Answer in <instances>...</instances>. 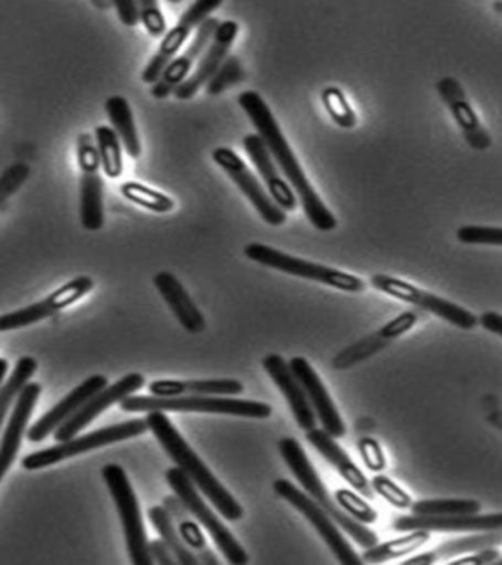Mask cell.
Segmentation results:
<instances>
[{"label":"cell","mask_w":502,"mask_h":565,"mask_svg":"<svg viewBox=\"0 0 502 565\" xmlns=\"http://www.w3.org/2000/svg\"><path fill=\"white\" fill-rule=\"evenodd\" d=\"M246 257L256 264L271 267L282 274L295 275L300 279H309V281L322 282L328 287H334L345 292H362L365 289V281L352 274H345L334 267L307 262L300 257H292L289 254H282L275 247L265 246V244H249L246 246Z\"/></svg>","instance_id":"5"},{"label":"cell","mask_w":502,"mask_h":565,"mask_svg":"<svg viewBox=\"0 0 502 565\" xmlns=\"http://www.w3.org/2000/svg\"><path fill=\"white\" fill-rule=\"evenodd\" d=\"M106 385H108V380L105 375H95V377L83 381L79 387L73 388L70 395L63 398L62 403H57L38 423L30 426V430H26L28 440H45L57 426H62L65 420H70L71 416L75 415L81 406L87 403L88 398L98 393L100 388H105Z\"/></svg>","instance_id":"21"},{"label":"cell","mask_w":502,"mask_h":565,"mask_svg":"<svg viewBox=\"0 0 502 565\" xmlns=\"http://www.w3.org/2000/svg\"><path fill=\"white\" fill-rule=\"evenodd\" d=\"M124 413H209V415L246 416L269 418L274 408L267 403L242 401V398L209 397V395H177V397H128L120 401Z\"/></svg>","instance_id":"4"},{"label":"cell","mask_w":502,"mask_h":565,"mask_svg":"<svg viewBox=\"0 0 502 565\" xmlns=\"http://www.w3.org/2000/svg\"><path fill=\"white\" fill-rule=\"evenodd\" d=\"M244 77H246V73L242 70V63H239L238 57H226L222 62L221 67H218V71L212 75V79L209 81L206 93L212 95V97L221 95L226 88L238 85L239 81H244Z\"/></svg>","instance_id":"36"},{"label":"cell","mask_w":502,"mask_h":565,"mask_svg":"<svg viewBox=\"0 0 502 565\" xmlns=\"http://www.w3.org/2000/svg\"><path fill=\"white\" fill-rule=\"evenodd\" d=\"M499 557H501L499 552L493 550V547H483V550L473 552V556L459 557V559L451 557L450 562L451 565H487L494 564Z\"/></svg>","instance_id":"45"},{"label":"cell","mask_w":502,"mask_h":565,"mask_svg":"<svg viewBox=\"0 0 502 565\" xmlns=\"http://www.w3.org/2000/svg\"><path fill=\"white\" fill-rule=\"evenodd\" d=\"M397 532H413V530H440V532H485V530H502V512L499 514H453V516H398L393 522Z\"/></svg>","instance_id":"19"},{"label":"cell","mask_w":502,"mask_h":565,"mask_svg":"<svg viewBox=\"0 0 502 565\" xmlns=\"http://www.w3.org/2000/svg\"><path fill=\"white\" fill-rule=\"evenodd\" d=\"M95 281L90 277H77L73 281L63 285L62 289L52 292L47 299L40 300L30 305L26 309L2 315L0 317V332H9V330H18V328H26L34 322H40L44 318L52 317L60 310L67 309L73 302H77L81 297H85L87 292L93 291Z\"/></svg>","instance_id":"15"},{"label":"cell","mask_w":502,"mask_h":565,"mask_svg":"<svg viewBox=\"0 0 502 565\" xmlns=\"http://www.w3.org/2000/svg\"><path fill=\"white\" fill-rule=\"evenodd\" d=\"M459 242L463 244H485V246H502V228L491 226H463L458 230Z\"/></svg>","instance_id":"41"},{"label":"cell","mask_w":502,"mask_h":565,"mask_svg":"<svg viewBox=\"0 0 502 565\" xmlns=\"http://www.w3.org/2000/svg\"><path fill=\"white\" fill-rule=\"evenodd\" d=\"M415 514L426 516H453V514H477L481 512V503L463 501V499H426L410 504Z\"/></svg>","instance_id":"34"},{"label":"cell","mask_w":502,"mask_h":565,"mask_svg":"<svg viewBox=\"0 0 502 565\" xmlns=\"http://www.w3.org/2000/svg\"><path fill=\"white\" fill-rule=\"evenodd\" d=\"M40 393H42L40 383H28L26 387L22 388L20 395H18L17 408L12 411L10 423L7 424V430H4L2 440H0V481H2V477L9 471L12 461L17 458L22 438L26 434L28 420L32 416Z\"/></svg>","instance_id":"23"},{"label":"cell","mask_w":502,"mask_h":565,"mask_svg":"<svg viewBox=\"0 0 502 565\" xmlns=\"http://www.w3.org/2000/svg\"><path fill=\"white\" fill-rule=\"evenodd\" d=\"M501 544L502 530H485L483 534H473V536H466V539L444 542L440 546L434 547L432 552H428V554L405 559V565H432L438 564V562H450L451 557L473 554L477 550L496 547Z\"/></svg>","instance_id":"27"},{"label":"cell","mask_w":502,"mask_h":565,"mask_svg":"<svg viewBox=\"0 0 502 565\" xmlns=\"http://www.w3.org/2000/svg\"><path fill=\"white\" fill-rule=\"evenodd\" d=\"M95 136H97V150L98 156H100V166L105 169L106 175L110 177V179L122 175V148H120V138H118V134L115 132V128L98 126Z\"/></svg>","instance_id":"33"},{"label":"cell","mask_w":502,"mask_h":565,"mask_svg":"<svg viewBox=\"0 0 502 565\" xmlns=\"http://www.w3.org/2000/svg\"><path fill=\"white\" fill-rule=\"evenodd\" d=\"M81 168V222L87 230H100L105 224V209H103V179L98 173L100 156L97 146L88 134L79 136Z\"/></svg>","instance_id":"11"},{"label":"cell","mask_w":502,"mask_h":565,"mask_svg":"<svg viewBox=\"0 0 502 565\" xmlns=\"http://www.w3.org/2000/svg\"><path fill=\"white\" fill-rule=\"evenodd\" d=\"M222 0H196L191 9L186 10L181 20L177 22L173 30H169L163 42L159 45L158 52L151 57L148 67L141 73L143 83H156L161 77V73L165 71L169 63L175 60L177 52L183 47L186 38L191 35L194 28L201 26L206 18L211 17L214 10L221 7Z\"/></svg>","instance_id":"12"},{"label":"cell","mask_w":502,"mask_h":565,"mask_svg":"<svg viewBox=\"0 0 502 565\" xmlns=\"http://www.w3.org/2000/svg\"><path fill=\"white\" fill-rule=\"evenodd\" d=\"M371 487H373V491H375V493H380L387 503L393 504V507H397V509H410V504H413L410 494L405 493V491H403L397 483H393L388 477H373Z\"/></svg>","instance_id":"40"},{"label":"cell","mask_w":502,"mask_h":565,"mask_svg":"<svg viewBox=\"0 0 502 565\" xmlns=\"http://www.w3.org/2000/svg\"><path fill=\"white\" fill-rule=\"evenodd\" d=\"M274 489L282 501H287L291 507H295L314 526V530L320 534V539L327 542L328 547L332 550V554L340 564H362V557L355 556L350 542L344 539V534L338 529L334 519L312 497H309L305 491H300L299 487L292 486L291 481H287V479H277Z\"/></svg>","instance_id":"9"},{"label":"cell","mask_w":502,"mask_h":565,"mask_svg":"<svg viewBox=\"0 0 502 565\" xmlns=\"http://www.w3.org/2000/svg\"><path fill=\"white\" fill-rule=\"evenodd\" d=\"M148 514H150L151 524L158 530L159 536L168 544L169 550L173 552V556L177 557V564L199 565V557L181 539L179 529H177L173 516L169 514L168 509L165 507H151Z\"/></svg>","instance_id":"31"},{"label":"cell","mask_w":502,"mask_h":565,"mask_svg":"<svg viewBox=\"0 0 502 565\" xmlns=\"http://www.w3.org/2000/svg\"><path fill=\"white\" fill-rule=\"evenodd\" d=\"M136 4H138L141 24L150 32L151 38H159L168 32V24L161 14L158 0H136Z\"/></svg>","instance_id":"39"},{"label":"cell","mask_w":502,"mask_h":565,"mask_svg":"<svg viewBox=\"0 0 502 565\" xmlns=\"http://www.w3.org/2000/svg\"><path fill=\"white\" fill-rule=\"evenodd\" d=\"M143 383H146L143 375L130 373V375H126L115 385H110V387L106 385L105 388H100L98 393L88 398L85 405L81 406L75 415L71 416L70 420H65L62 426H57L53 430L55 440L65 441L75 438L79 430L87 428L88 424L93 423L103 411H106L110 405H115V403H120L128 395L136 393L138 388L143 387Z\"/></svg>","instance_id":"14"},{"label":"cell","mask_w":502,"mask_h":565,"mask_svg":"<svg viewBox=\"0 0 502 565\" xmlns=\"http://www.w3.org/2000/svg\"><path fill=\"white\" fill-rule=\"evenodd\" d=\"M153 282H156L161 297L165 299L169 309L173 310V315H175L177 320L181 322V327L185 328L186 332L201 334V332L206 330V322H204L201 310L196 309L193 299L189 297V292L179 282L175 275L163 271V274H158L153 277Z\"/></svg>","instance_id":"26"},{"label":"cell","mask_w":502,"mask_h":565,"mask_svg":"<svg viewBox=\"0 0 502 565\" xmlns=\"http://www.w3.org/2000/svg\"><path fill=\"white\" fill-rule=\"evenodd\" d=\"M179 534H181V539H183L186 546L193 550L194 554L206 547V540H204L203 532L196 526V522L191 521V516L179 521Z\"/></svg>","instance_id":"43"},{"label":"cell","mask_w":502,"mask_h":565,"mask_svg":"<svg viewBox=\"0 0 502 565\" xmlns=\"http://www.w3.org/2000/svg\"><path fill=\"white\" fill-rule=\"evenodd\" d=\"M169 2H181V0H169Z\"/></svg>","instance_id":"52"},{"label":"cell","mask_w":502,"mask_h":565,"mask_svg":"<svg viewBox=\"0 0 502 565\" xmlns=\"http://www.w3.org/2000/svg\"><path fill=\"white\" fill-rule=\"evenodd\" d=\"M244 148L247 156L254 161L259 175L265 181V185L269 189V196L274 199V203L285 212H292L297 209V193L292 191L289 181L281 175V171L275 168L274 158L267 150L265 141L257 134H249L244 138Z\"/></svg>","instance_id":"22"},{"label":"cell","mask_w":502,"mask_h":565,"mask_svg":"<svg viewBox=\"0 0 502 565\" xmlns=\"http://www.w3.org/2000/svg\"><path fill=\"white\" fill-rule=\"evenodd\" d=\"M106 115L115 126V132L124 143L130 158H140L141 143L133 124L132 108L124 97H110L106 100Z\"/></svg>","instance_id":"29"},{"label":"cell","mask_w":502,"mask_h":565,"mask_svg":"<svg viewBox=\"0 0 502 565\" xmlns=\"http://www.w3.org/2000/svg\"><path fill=\"white\" fill-rule=\"evenodd\" d=\"M479 324L493 332V334L501 335L502 338V317L496 312H485L483 317L479 318Z\"/></svg>","instance_id":"48"},{"label":"cell","mask_w":502,"mask_h":565,"mask_svg":"<svg viewBox=\"0 0 502 565\" xmlns=\"http://www.w3.org/2000/svg\"><path fill=\"white\" fill-rule=\"evenodd\" d=\"M218 24H221V20L209 17L201 26L196 28V35H194L191 45L179 57L169 63L165 71L161 73V77L153 83V88H151L153 97L165 98L171 93H175V88L186 79V75L193 70L196 60L203 55L204 47H209V44H211L212 35L216 32Z\"/></svg>","instance_id":"18"},{"label":"cell","mask_w":502,"mask_h":565,"mask_svg":"<svg viewBox=\"0 0 502 565\" xmlns=\"http://www.w3.org/2000/svg\"><path fill=\"white\" fill-rule=\"evenodd\" d=\"M7 371H9V362H7V360H0V387H2L4 377H7Z\"/></svg>","instance_id":"50"},{"label":"cell","mask_w":502,"mask_h":565,"mask_svg":"<svg viewBox=\"0 0 502 565\" xmlns=\"http://www.w3.org/2000/svg\"><path fill=\"white\" fill-rule=\"evenodd\" d=\"M360 451H362L363 461H365V466L371 469V471H383L385 469V456H383V451H381L380 444L373 440V438H362L360 440Z\"/></svg>","instance_id":"42"},{"label":"cell","mask_w":502,"mask_h":565,"mask_svg":"<svg viewBox=\"0 0 502 565\" xmlns=\"http://www.w3.org/2000/svg\"><path fill=\"white\" fill-rule=\"evenodd\" d=\"M438 93H440L444 103L450 106L451 115L458 120L461 130L466 134L469 143L477 148V150H485L491 146L489 134L481 128L479 118H477L476 110L469 105L466 90L459 85L458 81L453 77H446L438 83Z\"/></svg>","instance_id":"25"},{"label":"cell","mask_w":502,"mask_h":565,"mask_svg":"<svg viewBox=\"0 0 502 565\" xmlns=\"http://www.w3.org/2000/svg\"><path fill=\"white\" fill-rule=\"evenodd\" d=\"M35 370H38V363H35L34 358H28V355L26 358H20L12 375L7 380V383H2V387H0V428L4 424V418L9 415L10 406L17 401L20 391L30 383V377L34 375Z\"/></svg>","instance_id":"32"},{"label":"cell","mask_w":502,"mask_h":565,"mask_svg":"<svg viewBox=\"0 0 502 565\" xmlns=\"http://www.w3.org/2000/svg\"><path fill=\"white\" fill-rule=\"evenodd\" d=\"M212 159L221 166L229 179L238 185L239 191L246 194L249 203L259 212V216L271 226H281L287 221V212L274 203V199L265 193L264 186L257 181L256 175L247 169L244 159L229 148H218L212 153Z\"/></svg>","instance_id":"13"},{"label":"cell","mask_w":502,"mask_h":565,"mask_svg":"<svg viewBox=\"0 0 502 565\" xmlns=\"http://www.w3.org/2000/svg\"><path fill=\"white\" fill-rule=\"evenodd\" d=\"M322 100H324L328 113H330L332 120H334L338 126H342V128H353V126H355L357 120H355V115H353L352 106L348 105L344 93H342L340 88H324Z\"/></svg>","instance_id":"37"},{"label":"cell","mask_w":502,"mask_h":565,"mask_svg":"<svg viewBox=\"0 0 502 565\" xmlns=\"http://www.w3.org/2000/svg\"><path fill=\"white\" fill-rule=\"evenodd\" d=\"M430 539H432L430 530H413V534L403 536V539L391 540V542H385V544L377 542L375 546L365 547L362 562L383 564V562H388V559H398V557L406 556L410 552H416L424 544H428Z\"/></svg>","instance_id":"30"},{"label":"cell","mask_w":502,"mask_h":565,"mask_svg":"<svg viewBox=\"0 0 502 565\" xmlns=\"http://www.w3.org/2000/svg\"><path fill=\"white\" fill-rule=\"evenodd\" d=\"M146 423L150 426L153 436L158 438L161 448L168 451L169 458L173 459L177 468L193 481L194 487L204 493V497L216 507V511L221 512L224 519L232 522L244 519L242 504L228 493L226 487H222L216 477L212 476L211 469L206 468L203 459L191 450V446L183 440V436L179 434L165 413L151 411L146 416Z\"/></svg>","instance_id":"2"},{"label":"cell","mask_w":502,"mask_h":565,"mask_svg":"<svg viewBox=\"0 0 502 565\" xmlns=\"http://www.w3.org/2000/svg\"><path fill=\"white\" fill-rule=\"evenodd\" d=\"M307 440H309L310 446H312L322 458L327 459L328 463L342 476V479H344L348 486H352L353 489H355L357 493L363 494L365 499L373 497L375 491H373V487L370 486L367 477L363 476L360 468L353 463V459L335 444V438H332L327 430L312 428V430L307 433Z\"/></svg>","instance_id":"24"},{"label":"cell","mask_w":502,"mask_h":565,"mask_svg":"<svg viewBox=\"0 0 502 565\" xmlns=\"http://www.w3.org/2000/svg\"><path fill=\"white\" fill-rule=\"evenodd\" d=\"M165 477H168V483L173 489V493L181 499V503L185 504L191 516L196 519L199 524H203L229 564L246 565L249 562L246 550L239 546L238 540L232 536V532L222 524L221 519L212 512L211 507L204 503L203 497L199 494V489L194 487L193 481L179 468L168 469Z\"/></svg>","instance_id":"7"},{"label":"cell","mask_w":502,"mask_h":565,"mask_svg":"<svg viewBox=\"0 0 502 565\" xmlns=\"http://www.w3.org/2000/svg\"><path fill=\"white\" fill-rule=\"evenodd\" d=\"M289 367L305 388L310 406L314 408V415L322 423V430H327L332 438H342L345 434L344 420L328 395L324 383L318 377L317 371L312 370V365L305 358H292Z\"/></svg>","instance_id":"17"},{"label":"cell","mask_w":502,"mask_h":565,"mask_svg":"<svg viewBox=\"0 0 502 565\" xmlns=\"http://www.w3.org/2000/svg\"><path fill=\"white\" fill-rule=\"evenodd\" d=\"M120 193H122L128 201L140 204V206L151 212H171L175 209V203L169 199L168 194L153 191L150 186L141 185V183H136V181L124 183V185L120 186Z\"/></svg>","instance_id":"35"},{"label":"cell","mask_w":502,"mask_h":565,"mask_svg":"<svg viewBox=\"0 0 502 565\" xmlns=\"http://www.w3.org/2000/svg\"><path fill=\"white\" fill-rule=\"evenodd\" d=\"M416 320H418L416 312L408 310V312H403L400 317L393 318L387 327L381 328L380 334L383 335L385 340H395V338L405 334L410 328L415 327Z\"/></svg>","instance_id":"44"},{"label":"cell","mask_w":502,"mask_h":565,"mask_svg":"<svg viewBox=\"0 0 502 565\" xmlns=\"http://www.w3.org/2000/svg\"><path fill=\"white\" fill-rule=\"evenodd\" d=\"M151 395L177 397V395H209V397H232L244 393V385L234 380L206 381H153Z\"/></svg>","instance_id":"28"},{"label":"cell","mask_w":502,"mask_h":565,"mask_svg":"<svg viewBox=\"0 0 502 565\" xmlns=\"http://www.w3.org/2000/svg\"><path fill=\"white\" fill-rule=\"evenodd\" d=\"M113 4H115L116 10H118V17H120L122 24H126V26H136L140 22L136 0H113Z\"/></svg>","instance_id":"46"},{"label":"cell","mask_w":502,"mask_h":565,"mask_svg":"<svg viewBox=\"0 0 502 565\" xmlns=\"http://www.w3.org/2000/svg\"><path fill=\"white\" fill-rule=\"evenodd\" d=\"M371 285L377 289V291L391 295L398 300H405L408 305H415L418 309L428 310L436 317H440L441 320L450 322L453 327L461 328V330H473L479 324V318L469 312L468 309L453 305L450 300L441 299L438 295L432 292L423 291L415 287L413 282L403 281L397 277H391V275H373Z\"/></svg>","instance_id":"10"},{"label":"cell","mask_w":502,"mask_h":565,"mask_svg":"<svg viewBox=\"0 0 502 565\" xmlns=\"http://www.w3.org/2000/svg\"><path fill=\"white\" fill-rule=\"evenodd\" d=\"M335 501L352 519L362 522V524H373V522L377 521V512L373 511L370 504L363 501L362 497L353 494L348 489H340L338 494H335Z\"/></svg>","instance_id":"38"},{"label":"cell","mask_w":502,"mask_h":565,"mask_svg":"<svg viewBox=\"0 0 502 565\" xmlns=\"http://www.w3.org/2000/svg\"><path fill=\"white\" fill-rule=\"evenodd\" d=\"M238 103L246 110L252 124L256 126L257 136L265 141L267 150L271 153V158H275V163L281 168V173L289 181L292 191L299 196L302 211L309 216L312 226L322 230V232L334 230L335 224H338L334 214L328 211L324 203H322V199L310 185L307 175L302 173V168L295 158L289 141L285 140L279 124L275 120V116L271 115V110H269V106L261 98V95H257L256 90H247V93L239 95Z\"/></svg>","instance_id":"1"},{"label":"cell","mask_w":502,"mask_h":565,"mask_svg":"<svg viewBox=\"0 0 502 565\" xmlns=\"http://www.w3.org/2000/svg\"><path fill=\"white\" fill-rule=\"evenodd\" d=\"M196 557H199V564L218 565V557L214 556L209 547H204L201 552H196Z\"/></svg>","instance_id":"49"},{"label":"cell","mask_w":502,"mask_h":565,"mask_svg":"<svg viewBox=\"0 0 502 565\" xmlns=\"http://www.w3.org/2000/svg\"><path fill=\"white\" fill-rule=\"evenodd\" d=\"M494 564L502 565V557H499V559H496V562H494Z\"/></svg>","instance_id":"51"},{"label":"cell","mask_w":502,"mask_h":565,"mask_svg":"<svg viewBox=\"0 0 502 565\" xmlns=\"http://www.w3.org/2000/svg\"><path fill=\"white\" fill-rule=\"evenodd\" d=\"M106 487L115 499L116 509L122 521L124 536H126V546L133 565H151L153 559L150 556V542L146 536L143 521H141L140 504L133 494L130 479L126 476L120 466L110 463L103 469Z\"/></svg>","instance_id":"6"},{"label":"cell","mask_w":502,"mask_h":565,"mask_svg":"<svg viewBox=\"0 0 502 565\" xmlns=\"http://www.w3.org/2000/svg\"><path fill=\"white\" fill-rule=\"evenodd\" d=\"M150 556L153 562H158L161 565H175L177 557L173 556V552L169 550L168 544L163 540H153L150 542Z\"/></svg>","instance_id":"47"},{"label":"cell","mask_w":502,"mask_h":565,"mask_svg":"<svg viewBox=\"0 0 502 565\" xmlns=\"http://www.w3.org/2000/svg\"><path fill=\"white\" fill-rule=\"evenodd\" d=\"M148 430H150V426H148L146 420H141V418L115 424V426H106V428H100L97 433L85 434V436H79V438L60 441L53 448L30 454V456L22 459V466L28 471L50 468V466H55V463H60L63 459L79 456V454H85V451L97 450V448L115 444V441L130 440V438H136V436L148 433Z\"/></svg>","instance_id":"8"},{"label":"cell","mask_w":502,"mask_h":565,"mask_svg":"<svg viewBox=\"0 0 502 565\" xmlns=\"http://www.w3.org/2000/svg\"><path fill=\"white\" fill-rule=\"evenodd\" d=\"M279 451H281L285 463L291 468L292 476L297 477L300 487L305 489V493H309V497H312L334 519L335 524L345 530V534H350L362 547H371L377 544V534L367 529L362 522L352 519L338 504L334 497L328 493L327 487L322 483V479L318 477L317 469L312 468V463H310L299 441L295 438H282L279 441Z\"/></svg>","instance_id":"3"},{"label":"cell","mask_w":502,"mask_h":565,"mask_svg":"<svg viewBox=\"0 0 502 565\" xmlns=\"http://www.w3.org/2000/svg\"><path fill=\"white\" fill-rule=\"evenodd\" d=\"M238 32V22H234V20H226V22L218 24L216 32L212 35L209 50L201 55L199 67L194 70L193 75H191L189 79L183 81V83L175 88L173 95H175L179 100L193 98L194 95L201 90L204 83H209V81L212 79V75L218 71L222 62L228 57L229 47L234 44Z\"/></svg>","instance_id":"16"},{"label":"cell","mask_w":502,"mask_h":565,"mask_svg":"<svg viewBox=\"0 0 502 565\" xmlns=\"http://www.w3.org/2000/svg\"><path fill=\"white\" fill-rule=\"evenodd\" d=\"M264 367L269 373V377L274 380L275 385L281 388V393L287 398L289 406H291L292 416L299 423L300 428L305 433L317 428L314 408L310 406L309 397H307L305 388L300 385V381L295 377L289 363L285 362L281 355L271 353V355L265 358Z\"/></svg>","instance_id":"20"}]
</instances>
